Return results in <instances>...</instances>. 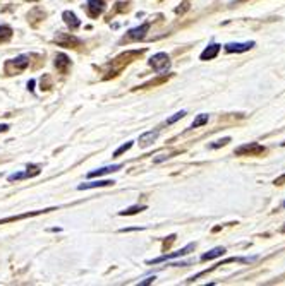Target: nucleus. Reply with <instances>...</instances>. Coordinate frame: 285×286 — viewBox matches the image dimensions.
Listing matches in <instances>:
<instances>
[{
	"instance_id": "nucleus-27",
	"label": "nucleus",
	"mask_w": 285,
	"mask_h": 286,
	"mask_svg": "<svg viewBox=\"0 0 285 286\" xmlns=\"http://www.w3.org/2000/svg\"><path fill=\"white\" fill-rule=\"evenodd\" d=\"M6 130H9V125L7 124H0V134L6 132Z\"/></svg>"
},
{
	"instance_id": "nucleus-5",
	"label": "nucleus",
	"mask_w": 285,
	"mask_h": 286,
	"mask_svg": "<svg viewBox=\"0 0 285 286\" xmlns=\"http://www.w3.org/2000/svg\"><path fill=\"white\" fill-rule=\"evenodd\" d=\"M150 31V22H144V24L138 26V28H133L128 31V40H133V42H138V40H144V36Z\"/></svg>"
},
{
	"instance_id": "nucleus-22",
	"label": "nucleus",
	"mask_w": 285,
	"mask_h": 286,
	"mask_svg": "<svg viewBox=\"0 0 285 286\" xmlns=\"http://www.w3.org/2000/svg\"><path fill=\"white\" fill-rule=\"evenodd\" d=\"M229 142H230V137H224V139L216 140V142H213V144H210V148H211V149H216V148L225 146V144H229Z\"/></svg>"
},
{
	"instance_id": "nucleus-1",
	"label": "nucleus",
	"mask_w": 285,
	"mask_h": 286,
	"mask_svg": "<svg viewBox=\"0 0 285 286\" xmlns=\"http://www.w3.org/2000/svg\"><path fill=\"white\" fill-rule=\"evenodd\" d=\"M150 65L153 67V70L162 74V72H167L170 69V57L167 55L165 52H158L150 58Z\"/></svg>"
},
{
	"instance_id": "nucleus-21",
	"label": "nucleus",
	"mask_w": 285,
	"mask_h": 286,
	"mask_svg": "<svg viewBox=\"0 0 285 286\" xmlns=\"http://www.w3.org/2000/svg\"><path fill=\"white\" fill-rule=\"evenodd\" d=\"M185 117V110H180V112H177V113H174V115L170 117L169 120H167V125H172V124H175V122L177 120H180V119H184Z\"/></svg>"
},
{
	"instance_id": "nucleus-15",
	"label": "nucleus",
	"mask_w": 285,
	"mask_h": 286,
	"mask_svg": "<svg viewBox=\"0 0 285 286\" xmlns=\"http://www.w3.org/2000/svg\"><path fill=\"white\" fill-rule=\"evenodd\" d=\"M224 254H225V247H215V248H211L210 252L203 254V256H201V261H203V262H205V261H211V259L221 257Z\"/></svg>"
},
{
	"instance_id": "nucleus-30",
	"label": "nucleus",
	"mask_w": 285,
	"mask_h": 286,
	"mask_svg": "<svg viewBox=\"0 0 285 286\" xmlns=\"http://www.w3.org/2000/svg\"><path fill=\"white\" fill-rule=\"evenodd\" d=\"M282 207H285V201H283V202H282Z\"/></svg>"
},
{
	"instance_id": "nucleus-16",
	"label": "nucleus",
	"mask_w": 285,
	"mask_h": 286,
	"mask_svg": "<svg viewBox=\"0 0 285 286\" xmlns=\"http://www.w3.org/2000/svg\"><path fill=\"white\" fill-rule=\"evenodd\" d=\"M57 42L62 45V47H67V45H71V43H74V45H81V40H78V38H74V36H66L64 38V34H58L57 36Z\"/></svg>"
},
{
	"instance_id": "nucleus-20",
	"label": "nucleus",
	"mask_w": 285,
	"mask_h": 286,
	"mask_svg": "<svg viewBox=\"0 0 285 286\" xmlns=\"http://www.w3.org/2000/svg\"><path fill=\"white\" fill-rule=\"evenodd\" d=\"M133 140H129V142H125V144H122V146L119 149H115V153H114V158H119L120 154H124V153H128L131 148H133Z\"/></svg>"
},
{
	"instance_id": "nucleus-18",
	"label": "nucleus",
	"mask_w": 285,
	"mask_h": 286,
	"mask_svg": "<svg viewBox=\"0 0 285 286\" xmlns=\"http://www.w3.org/2000/svg\"><path fill=\"white\" fill-rule=\"evenodd\" d=\"M144 209H146V206H133V207H129V209L120 211L119 214L120 216H133V214H138V212H141Z\"/></svg>"
},
{
	"instance_id": "nucleus-17",
	"label": "nucleus",
	"mask_w": 285,
	"mask_h": 286,
	"mask_svg": "<svg viewBox=\"0 0 285 286\" xmlns=\"http://www.w3.org/2000/svg\"><path fill=\"white\" fill-rule=\"evenodd\" d=\"M208 119H210V117H208L206 113H201V115H198L196 119H194L193 124H191V129H198V127L208 124Z\"/></svg>"
},
{
	"instance_id": "nucleus-23",
	"label": "nucleus",
	"mask_w": 285,
	"mask_h": 286,
	"mask_svg": "<svg viewBox=\"0 0 285 286\" xmlns=\"http://www.w3.org/2000/svg\"><path fill=\"white\" fill-rule=\"evenodd\" d=\"M22 178H28V175H26V171H24V173H22V171H21V173H12V175H9V176H7V180H9V182L22 180Z\"/></svg>"
},
{
	"instance_id": "nucleus-8",
	"label": "nucleus",
	"mask_w": 285,
	"mask_h": 286,
	"mask_svg": "<svg viewBox=\"0 0 285 286\" xmlns=\"http://www.w3.org/2000/svg\"><path fill=\"white\" fill-rule=\"evenodd\" d=\"M105 11V0H89L88 4V14L91 17H98Z\"/></svg>"
},
{
	"instance_id": "nucleus-10",
	"label": "nucleus",
	"mask_w": 285,
	"mask_h": 286,
	"mask_svg": "<svg viewBox=\"0 0 285 286\" xmlns=\"http://www.w3.org/2000/svg\"><path fill=\"white\" fill-rule=\"evenodd\" d=\"M48 211H55V207H52V209H43V211H31V212H24V214H19V216H9V218H4V220H0V225L11 223V221H19V220H24V218H31V216H38V214H42V212H48Z\"/></svg>"
},
{
	"instance_id": "nucleus-7",
	"label": "nucleus",
	"mask_w": 285,
	"mask_h": 286,
	"mask_svg": "<svg viewBox=\"0 0 285 286\" xmlns=\"http://www.w3.org/2000/svg\"><path fill=\"white\" fill-rule=\"evenodd\" d=\"M158 135H160V130H150V132H144L139 135V146L141 148H150L153 142L158 139Z\"/></svg>"
},
{
	"instance_id": "nucleus-26",
	"label": "nucleus",
	"mask_w": 285,
	"mask_h": 286,
	"mask_svg": "<svg viewBox=\"0 0 285 286\" xmlns=\"http://www.w3.org/2000/svg\"><path fill=\"white\" fill-rule=\"evenodd\" d=\"M283 182H285V175H282V176H280V178L275 180V185H282Z\"/></svg>"
},
{
	"instance_id": "nucleus-31",
	"label": "nucleus",
	"mask_w": 285,
	"mask_h": 286,
	"mask_svg": "<svg viewBox=\"0 0 285 286\" xmlns=\"http://www.w3.org/2000/svg\"><path fill=\"white\" fill-rule=\"evenodd\" d=\"M29 2H36V0H29Z\"/></svg>"
},
{
	"instance_id": "nucleus-14",
	"label": "nucleus",
	"mask_w": 285,
	"mask_h": 286,
	"mask_svg": "<svg viewBox=\"0 0 285 286\" xmlns=\"http://www.w3.org/2000/svg\"><path fill=\"white\" fill-rule=\"evenodd\" d=\"M69 65H71V58L67 57L66 53H57V57H55V67H57V70L67 72Z\"/></svg>"
},
{
	"instance_id": "nucleus-11",
	"label": "nucleus",
	"mask_w": 285,
	"mask_h": 286,
	"mask_svg": "<svg viewBox=\"0 0 285 286\" xmlns=\"http://www.w3.org/2000/svg\"><path fill=\"white\" fill-rule=\"evenodd\" d=\"M62 19H64V22L67 26H69L71 29H78L81 26V21L78 19V16L74 14V12L71 11H64L62 12Z\"/></svg>"
},
{
	"instance_id": "nucleus-12",
	"label": "nucleus",
	"mask_w": 285,
	"mask_h": 286,
	"mask_svg": "<svg viewBox=\"0 0 285 286\" xmlns=\"http://www.w3.org/2000/svg\"><path fill=\"white\" fill-rule=\"evenodd\" d=\"M122 168V165H110V166H103V168H98V170H93L88 173V178H94V176H102V175H107V173H114V171H119Z\"/></svg>"
},
{
	"instance_id": "nucleus-24",
	"label": "nucleus",
	"mask_w": 285,
	"mask_h": 286,
	"mask_svg": "<svg viewBox=\"0 0 285 286\" xmlns=\"http://www.w3.org/2000/svg\"><path fill=\"white\" fill-rule=\"evenodd\" d=\"M156 278H155V276H150V278H146V279H144V281H141V283H139V286H146V284H151L153 283V281H155Z\"/></svg>"
},
{
	"instance_id": "nucleus-9",
	"label": "nucleus",
	"mask_w": 285,
	"mask_h": 286,
	"mask_svg": "<svg viewBox=\"0 0 285 286\" xmlns=\"http://www.w3.org/2000/svg\"><path fill=\"white\" fill-rule=\"evenodd\" d=\"M114 180H94V182H86V184L78 185V190H89V189H98V187H110L114 185Z\"/></svg>"
},
{
	"instance_id": "nucleus-19",
	"label": "nucleus",
	"mask_w": 285,
	"mask_h": 286,
	"mask_svg": "<svg viewBox=\"0 0 285 286\" xmlns=\"http://www.w3.org/2000/svg\"><path fill=\"white\" fill-rule=\"evenodd\" d=\"M11 36H12V28H11V26H0V43L7 42Z\"/></svg>"
},
{
	"instance_id": "nucleus-29",
	"label": "nucleus",
	"mask_w": 285,
	"mask_h": 286,
	"mask_svg": "<svg viewBox=\"0 0 285 286\" xmlns=\"http://www.w3.org/2000/svg\"><path fill=\"white\" fill-rule=\"evenodd\" d=\"M280 231H282V233H285V226H283V228H282V230H280Z\"/></svg>"
},
{
	"instance_id": "nucleus-6",
	"label": "nucleus",
	"mask_w": 285,
	"mask_h": 286,
	"mask_svg": "<svg viewBox=\"0 0 285 286\" xmlns=\"http://www.w3.org/2000/svg\"><path fill=\"white\" fill-rule=\"evenodd\" d=\"M255 42H246V43H227L225 45V52L227 53H242V52H247V50H251L255 47Z\"/></svg>"
},
{
	"instance_id": "nucleus-28",
	"label": "nucleus",
	"mask_w": 285,
	"mask_h": 286,
	"mask_svg": "<svg viewBox=\"0 0 285 286\" xmlns=\"http://www.w3.org/2000/svg\"><path fill=\"white\" fill-rule=\"evenodd\" d=\"M28 88H29L31 91L35 89V81H29V83H28Z\"/></svg>"
},
{
	"instance_id": "nucleus-4",
	"label": "nucleus",
	"mask_w": 285,
	"mask_h": 286,
	"mask_svg": "<svg viewBox=\"0 0 285 286\" xmlns=\"http://www.w3.org/2000/svg\"><path fill=\"white\" fill-rule=\"evenodd\" d=\"M196 248V243H189L185 245L184 248H180L177 252H172V254H167V256H162V257H156V259H151V261H148V264H160V262H165V261H170V259H175V257H182L185 254H189L191 251Z\"/></svg>"
},
{
	"instance_id": "nucleus-3",
	"label": "nucleus",
	"mask_w": 285,
	"mask_h": 286,
	"mask_svg": "<svg viewBox=\"0 0 285 286\" xmlns=\"http://www.w3.org/2000/svg\"><path fill=\"white\" fill-rule=\"evenodd\" d=\"M28 65H29V55H19L6 63V70H7V74H14V70L21 72Z\"/></svg>"
},
{
	"instance_id": "nucleus-13",
	"label": "nucleus",
	"mask_w": 285,
	"mask_h": 286,
	"mask_svg": "<svg viewBox=\"0 0 285 286\" xmlns=\"http://www.w3.org/2000/svg\"><path fill=\"white\" fill-rule=\"evenodd\" d=\"M218 52H220V45L211 43L210 47H206L205 50H203L200 58L201 60H211V58H215L216 55H218Z\"/></svg>"
},
{
	"instance_id": "nucleus-25",
	"label": "nucleus",
	"mask_w": 285,
	"mask_h": 286,
	"mask_svg": "<svg viewBox=\"0 0 285 286\" xmlns=\"http://www.w3.org/2000/svg\"><path fill=\"white\" fill-rule=\"evenodd\" d=\"M170 156H167V154H160L158 158H155V161L153 163H162V161H165V160H169Z\"/></svg>"
},
{
	"instance_id": "nucleus-2",
	"label": "nucleus",
	"mask_w": 285,
	"mask_h": 286,
	"mask_svg": "<svg viewBox=\"0 0 285 286\" xmlns=\"http://www.w3.org/2000/svg\"><path fill=\"white\" fill-rule=\"evenodd\" d=\"M265 153H266V148L258 142L242 144L241 148H237L234 151L235 156H258V154H265Z\"/></svg>"
}]
</instances>
